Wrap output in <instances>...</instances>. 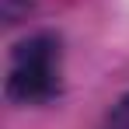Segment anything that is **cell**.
I'll return each mask as SVG.
<instances>
[{"instance_id":"obj_1","label":"cell","mask_w":129,"mask_h":129,"mask_svg":"<svg viewBox=\"0 0 129 129\" xmlns=\"http://www.w3.org/2000/svg\"><path fill=\"white\" fill-rule=\"evenodd\" d=\"M63 84V42L52 31H35L14 45L4 94L14 105H45Z\"/></svg>"},{"instance_id":"obj_2","label":"cell","mask_w":129,"mask_h":129,"mask_svg":"<svg viewBox=\"0 0 129 129\" xmlns=\"http://www.w3.org/2000/svg\"><path fill=\"white\" fill-rule=\"evenodd\" d=\"M101 129H129V94H122L115 105L108 108L105 122H101Z\"/></svg>"},{"instance_id":"obj_3","label":"cell","mask_w":129,"mask_h":129,"mask_svg":"<svg viewBox=\"0 0 129 129\" xmlns=\"http://www.w3.org/2000/svg\"><path fill=\"white\" fill-rule=\"evenodd\" d=\"M28 7H31V0H4V18H7V24H14L21 14H28Z\"/></svg>"}]
</instances>
